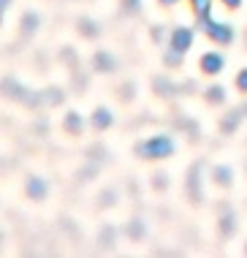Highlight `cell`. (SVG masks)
<instances>
[{
  "label": "cell",
  "instance_id": "30",
  "mask_svg": "<svg viewBox=\"0 0 247 258\" xmlns=\"http://www.w3.org/2000/svg\"><path fill=\"white\" fill-rule=\"evenodd\" d=\"M244 253H247V245H244Z\"/></svg>",
  "mask_w": 247,
  "mask_h": 258
},
{
  "label": "cell",
  "instance_id": "10",
  "mask_svg": "<svg viewBox=\"0 0 247 258\" xmlns=\"http://www.w3.org/2000/svg\"><path fill=\"white\" fill-rule=\"evenodd\" d=\"M242 117H244V109H234L231 114H225L223 120H220V134H223V136L236 134V128H239V122H242Z\"/></svg>",
  "mask_w": 247,
  "mask_h": 258
},
{
  "label": "cell",
  "instance_id": "20",
  "mask_svg": "<svg viewBox=\"0 0 247 258\" xmlns=\"http://www.w3.org/2000/svg\"><path fill=\"white\" fill-rule=\"evenodd\" d=\"M182 57H185V54L168 49V52L163 54V66H168V68H179V66H182Z\"/></svg>",
  "mask_w": 247,
  "mask_h": 258
},
{
  "label": "cell",
  "instance_id": "29",
  "mask_svg": "<svg viewBox=\"0 0 247 258\" xmlns=\"http://www.w3.org/2000/svg\"><path fill=\"white\" fill-rule=\"evenodd\" d=\"M11 9V0H0V11H9Z\"/></svg>",
  "mask_w": 247,
  "mask_h": 258
},
{
  "label": "cell",
  "instance_id": "15",
  "mask_svg": "<svg viewBox=\"0 0 247 258\" xmlns=\"http://www.w3.org/2000/svg\"><path fill=\"white\" fill-rule=\"evenodd\" d=\"M38 25H41V19H38V14H33V11L22 14V19H19V27H22V36H33V33L38 30Z\"/></svg>",
  "mask_w": 247,
  "mask_h": 258
},
{
  "label": "cell",
  "instance_id": "11",
  "mask_svg": "<svg viewBox=\"0 0 247 258\" xmlns=\"http://www.w3.org/2000/svg\"><path fill=\"white\" fill-rule=\"evenodd\" d=\"M152 90L158 98H174L176 95V85L171 79H166V76H155L152 79Z\"/></svg>",
  "mask_w": 247,
  "mask_h": 258
},
{
  "label": "cell",
  "instance_id": "9",
  "mask_svg": "<svg viewBox=\"0 0 247 258\" xmlns=\"http://www.w3.org/2000/svg\"><path fill=\"white\" fill-rule=\"evenodd\" d=\"M90 125H93L95 131H109L111 125H114V114H111V109L98 106V109L93 111V117H90Z\"/></svg>",
  "mask_w": 247,
  "mask_h": 258
},
{
  "label": "cell",
  "instance_id": "5",
  "mask_svg": "<svg viewBox=\"0 0 247 258\" xmlns=\"http://www.w3.org/2000/svg\"><path fill=\"white\" fill-rule=\"evenodd\" d=\"M185 193L193 204L201 201V163H193L188 171V179H185Z\"/></svg>",
  "mask_w": 247,
  "mask_h": 258
},
{
  "label": "cell",
  "instance_id": "3",
  "mask_svg": "<svg viewBox=\"0 0 247 258\" xmlns=\"http://www.w3.org/2000/svg\"><path fill=\"white\" fill-rule=\"evenodd\" d=\"M193 38H196L193 27L179 25V27H174L171 36H168V49H174V52H179V54H188V49L193 46Z\"/></svg>",
  "mask_w": 247,
  "mask_h": 258
},
{
  "label": "cell",
  "instance_id": "1",
  "mask_svg": "<svg viewBox=\"0 0 247 258\" xmlns=\"http://www.w3.org/2000/svg\"><path fill=\"white\" fill-rule=\"evenodd\" d=\"M174 150H176L174 136H168V134H155L133 147L136 158H141V160H166L174 155Z\"/></svg>",
  "mask_w": 247,
  "mask_h": 258
},
{
  "label": "cell",
  "instance_id": "18",
  "mask_svg": "<svg viewBox=\"0 0 247 258\" xmlns=\"http://www.w3.org/2000/svg\"><path fill=\"white\" fill-rule=\"evenodd\" d=\"M190 6H193L196 17H207V14H212V0H190Z\"/></svg>",
  "mask_w": 247,
  "mask_h": 258
},
{
  "label": "cell",
  "instance_id": "25",
  "mask_svg": "<svg viewBox=\"0 0 247 258\" xmlns=\"http://www.w3.org/2000/svg\"><path fill=\"white\" fill-rule=\"evenodd\" d=\"M152 187H155V190H163V187H168L166 174H155V177H152Z\"/></svg>",
  "mask_w": 247,
  "mask_h": 258
},
{
  "label": "cell",
  "instance_id": "16",
  "mask_svg": "<svg viewBox=\"0 0 247 258\" xmlns=\"http://www.w3.org/2000/svg\"><path fill=\"white\" fill-rule=\"evenodd\" d=\"M204 101L209 103V106H220V103H225V90L220 85H212L204 90Z\"/></svg>",
  "mask_w": 247,
  "mask_h": 258
},
{
  "label": "cell",
  "instance_id": "12",
  "mask_svg": "<svg viewBox=\"0 0 247 258\" xmlns=\"http://www.w3.org/2000/svg\"><path fill=\"white\" fill-rule=\"evenodd\" d=\"M63 128H66V134H71V136H79L82 128H84V120H82L79 111H68L66 120H63Z\"/></svg>",
  "mask_w": 247,
  "mask_h": 258
},
{
  "label": "cell",
  "instance_id": "8",
  "mask_svg": "<svg viewBox=\"0 0 247 258\" xmlns=\"http://www.w3.org/2000/svg\"><path fill=\"white\" fill-rule=\"evenodd\" d=\"M25 193H27V199H33V201H44V199H46V193H49L46 179H41V177H27Z\"/></svg>",
  "mask_w": 247,
  "mask_h": 258
},
{
  "label": "cell",
  "instance_id": "14",
  "mask_svg": "<svg viewBox=\"0 0 247 258\" xmlns=\"http://www.w3.org/2000/svg\"><path fill=\"white\" fill-rule=\"evenodd\" d=\"M76 30H79L84 38H95L98 33H101V27H98L95 19H90V17H79V19H76Z\"/></svg>",
  "mask_w": 247,
  "mask_h": 258
},
{
  "label": "cell",
  "instance_id": "17",
  "mask_svg": "<svg viewBox=\"0 0 247 258\" xmlns=\"http://www.w3.org/2000/svg\"><path fill=\"white\" fill-rule=\"evenodd\" d=\"M217 228H220V234H223V236H231V234L236 231V218H234L231 212H223V215H220V220H217Z\"/></svg>",
  "mask_w": 247,
  "mask_h": 258
},
{
  "label": "cell",
  "instance_id": "19",
  "mask_svg": "<svg viewBox=\"0 0 247 258\" xmlns=\"http://www.w3.org/2000/svg\"><path fill=\"white\" fill-rule=\"evenodd\" d=\"M117 95H119V101L131 103V101H133V95H136V85H133V82H125V85L117 90Z\"/></svg>",
  "mask_w": 247,
  "mask_h": 258
},
{
  "label": "cell",
  "instance_id": "21",
  "mask_svg": "<svg viewBox=\"0 0 247 258\" xmlns=\"http://www.w3.org/2000/svg\"><path fill=\"white\" fill-rule=\"evenodd\" d=\"M44 101L46 103H63V90H57V87L44 90Z\"/></svg>",
  "mask_w": 247,
  "mask_h": 258
},
{
  "label": "cell",
  "instance_id": "27",
  "mask_svg": "<svg viewBox=\"0 0 247 258\" xmlns=\"http://www.w3.org/2000/svg\"><path fill=\"white\" fill-rule=\"evenodd\" d=\"M158 3L163 6V9H171V6H176V3H179V0H158Z\"/></svg>",
  "mask_w": 247,
  "mask_h": 258
},
{
  "label": "cell",
  "instance_id": "24",
  "mask_svg": "<svg viewBox=\"0 0 247 258\" xmlns=\"http://www.w3.org/2000/svg\"><path fill=\"white\" fill-rule=\"evenodd\" d=\"M122 11L125 14H136V11H141V0H122Z\"/></svg>",
  "mask_w": 247,
  "mask_h": 258
},
{
  "label": "cell",
  "instance_id": "28",
  "mask_svg": "<svg viewBox=\"0 0 247 258\" xmlns=\"http://www.w3.org/2000/svg\"><path fill=\"white\" fill-rule=\"evenodd\" d=\"M163 38V33H160V27H152V41H160Z\"/></svg>",
  "mask_w": 247,
  "mask_h": 258
},
{
  "label": "cell",
  "instance_id": "23",
  "mask_svg": "<svg viewBox=\"0 0 247 258\" xmlns=\"http://www.w3.org/2000/svg\"><path fill=\"white\" fill-rule=\"evenodd\" d=\"M234 85H236V90H239V93H244V95H247V68H242V71L236 74Z\"/></svg>",
  "mask_w": 247,
  "mask_h": 258
},
{
  "label": "cell",
  "instance_id": "7",
  "mask_svg": "<svg viewBox=\"0 0 247 258\" xmlns=\"http://www.w3.org/2000/svg\"><path fill=\"white\" fill-rule=\"evenodd\" d=\"M93 68L98 74H114L117 71V57L111 52H95L93 54Z\"/></svg>",
  "mask_w": 247,
  "mask_h": 258
},
{
  "label": "cell",
  "instance_id": "4",
  "mask_svg": "<svg viewBox=\"0 0 247 258\" xmlns=\"http://www.w3.org/2000/svg\"><path fill=\"white\" fill-rule=\"evenodd\" d=\"M3 90H6V95H9V98L25 103V106H38V103L44 101V95H30V90H25L19 82H14V79H6L3 82Z\"/></svg>",
  "mask_w": 247,
  "mask_h": 258
},
{
  "label": "cell",
  "instance_id": "26",
  "mask_svg": "<svg viewBox=\"0 0 247 258\" xmlns=\"http://www.w3.org/2000/svg\"><path fill=\"white\" fill-rule=\"evenodd\" d=\"M242 3H244V0H220V6H225V9H231V11L242 9Z\"/></svg>",
  "mask_w": 247,
  "mask_h": 258
},
{
  "label": "cell",
  "instance_id": "6",
  "mask_svg": "<svg viewBox=\"0 0 247 258\" xmlns=\"http://www.w3.org/2000/svg\"><path fill=\"white\" fill-rule=\"evenodd\" d=\"M199 68L207 76H217L225 68V57H223L220 52H204L201 60H199Z\"/></svg>",
  "mask_w": 247,
  "mask_h": 258
},
{
  "label": "cell",
  "instance_id": "22",
  "mask_svg": "<svg viewBox=\"0 0 247 258\" xmlns=\"http://www.w3.org/2000/svg\"><path fill=\"white\" fill-rule=\"evenodd\" d=\"M141 234H144V226H141V220H131V223H128V236H131V239H139Z\"/></svg>",
  "mask_w": 247,
  "mask_h": 258
},
{
  "label": "cell",
  "instance_id": "13",
  "mask_svg": "<svg viewBox=\"0 0 247 258\" xmlns=\"http://www.w3.org/2000/svg\"><path fill=\"white\" fill-rule=\"evenodd\" d=\"M212 179L220 187H231V182H234V169L231 166H215L212 169Z\"/></svg>",
  "mask_w": 247,
  "mask_h": 258
},
{
  "label": "cell",
  "instance_id": "2",
  "mask_svg": "<svg viewBox=\"0 0 247 258\" xmlns=\"http://www.w3.org/2000/svg\"><path fill=\"white\" fill-rule=\"evenodd\" d=\"M199 27H201L204 36H207L212 44H217V46H228V44H234V38H236L234 25L220 22V19H215L212 14H207V17H199Z\"/></svg>",
  "mask_w": 247,
  "mask_h": 258
}]
</instances>
